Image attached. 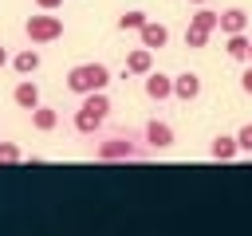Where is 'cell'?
Masks as SVG:
<instances>
[{"mask_svg": "<svg viewBox=\"0 0 252 236\" xmlns=\"http://www.w3.org/2000/svg\"><path fill=\"white\" fill-rule=\"evenodd\" d=\"M217 16H220V12H213L209 4H197V12L189 16V24H193V28H205V31H217Z\"/></svg>", "mask_w": 252, "mask_h": 236, "instance_id": "cell-15", "label": "cell"}, {"mask_svg": "<svg viewBox=\"0 0 252 236\" xmlns=\"http://www.w3.org/2000/svg\"><path fill=\"white\" fill-rule=\"evenodd\" d=\"M16 161H24V149L16 142H0V165H16Z\"/></svg>", "mask_w": 252, "mask_h": 236, "instance_id": "cell-18", "label": "cell"}, {"mask_svg": "<svg viewBox=\"0 0 252 236\" xmlns=\"http://www.w3.org/2000/svg\"><path fill=\"white\" fill-rule=\"evenodd\" d=\"M248 63H252V39H248Z\"/></svg>", "mask_w": 252, "mask_h": 236, "instance_id": "cell-23", "label": "cell"}, {"mask_svg": "<svg viewBox=\"0 0 252 236\" xmlns=\"http://www.w3.org/2000/svg\"><path fill=\"white\" fill-rule=\"evenodd\" d=\"M146 71H154V51L138 43V47L126 55V75H146Z\"/></svg>", "mask_w": 252, "mask_h": 236, "instance_id": "cell-10", "label": "cell"}, {"mask_svg": "<svg viewBox=\"0 0 252 236\" xmlns=\"http://www.w3.org/2000/svg\"><path fill=\"white\" fill-rule=\"evenodd\" d=\"M94 157L98 161H134V157H142V149L134 146L130 134H110L94 146Z\"/></svg>", "mask_w": 252, "mask_h": 236, "instance_id": "cell-3", "label": "cell"}, {"mask_svg": "<svg viewBox=\"0 0 252 236\" xmlns=\"http://www.w3.org/2000/svg\"><path fill=\"white\" fill-rule=\"evenodd\" d=\"M209 39H213V31H205V28H193V24L185 28V47H205Z\"/></svg>", "mask_w": 252, "mask_h": 236, "instance_id": "cell-17", "label": "cell"}, {"mask_svg": "<svg viewBox=\"0 0 252 236\" xmlns=\"http://www.w3.org/2000/svg\"><path fill=\"white\" fill-rule=\"evenodd\" d=\"M110 87V71H106V63H75L71 71H67V90L71 94H91V90H106Z\"/></svg>", "mask_w": 252, "mask_h": 236, "instance_id": "cell-1", "label": "cell"}, {"mask_svg": "<svg viewBox=\"0 0 252 236\" xmlns=\"http://www.w3.org/2000/svg\"><path fill=\"white\" fill-rule=\"evenodd\" d=\"M240 90H244V94H252V63L240 71Z\"/></svg>", "mask_w": 252, "mask_h": 236, "instance_id": "cell-20", "label": "cell"}, {"mask_svg": "<svg viewBox=\"0 0 252 236\" xmlns=\"http://www.w3.org/2000/svg\"><path fill=\"white\" fill-rule=\"evenodd\" d=\"M24 35H28L32 43H55V39H63V20L51 16V12L28 16V20H24Z\"/></svg>", "mask_w": 252, "mask_h": 236, "instance_id": "cell-2", "label": "cell"}, {"mask_svg": "<svg viewBox=\"0 0 252 236\" xmlns=\"http://www.w3.org/2000/svg\"><path fill=\"white\" fill-rule=\"evenodd\" d=\"M189 4H193V8H197V4H209V0H189Z\"/></svg>", "mask_w": 252, "mask_h": 236, "instance_id": "cell-24", "label": "cell"}, {"mask_svg": "<svg viewBox=\"0 0 252 236\" xmlns=\"http://www.w3.org/2000/svg\"><path fill=\"white\" fill-rule=\"evenodd\" d=\"M240 149H236V134H217L213 146H209V157L213 161H232Z\"/></svg>", "mask_w": 252, "mask_h": 236, "instance_id": "cell-12", "label": "cell"}, {"mask_svg": "<svg viewBox=\"0 0 252 236\" xmlns=\"http://www.w3.org/2000/svg\"><path fill=\"white\" fill-rule=\"evenodd\" d=\"M138 43H142V47H150V51H161V47L169 43V28H165V24H158V20H146V24L138 28Z\"/></svg>", "mask_w": 252, "mask_h": 236, "instance_id": "cell-6", "label": "cell"}, {"mask_svg": "<svg viewBox=\"0 0 252 236\" xmlns=\"http://www.w3.org/2000/svg\"><path fill=\"white\" fill-rule=\"evenodd\" d=\"M8 63H12L16 75H32V71H39V51H35V47H20Z\"/></svg>", "mask_w": 252, "mask_h": 236, "instance_id": "cell-13", "label": "cell"}, {"mask_svg": "<svg viewBox=\"0 0 252 236\" xmlns=\"http://www.w3.org/2000/svg\"><path fill=\"white\" fill-rule=\"evenodd\" d=\"M224 51H228V59H236V63H248V31L224 35Z\"/></svg>", "mask_w": 252, "mask_h": 236, "instance_id": "cell-14", "label": "cell"}, {"mask_svg": "<svg viewBox=\"0 0 252 236\" xmlns=\"http://www.w3.org/2000/svg\"><path fill=\"white\" fill-rule=\"evenodd\" d=\"M142 138H146L150 149H169V146H173V126L161 122V118H150V122L142 126Z\"/></svg>", "mask_w": 252, "mask_h": 236, "instance_id": "cell-5", "label": "cell"}, {"mask_svg": "<svg viewBox=\"0 0 252 236\" xmlns=\"http://www.w3.org/2000/svg\"><path fill=\"white\" fill-rule=\"evenodd\" d=\"M28 114H32V126H35L39 134H51V130L59 126V110H55V106H43V102H39V106H32Z\"/></svg>", "mask_w": 252, "mask_h": 236, "instance_id": "cell-11", "label": "cell"}, {"mask_svg": "<svg viewBox=\"0 0 252 236\" xmlns=\"http://www.w3.org/2000/svg\"><path fill=\"white\" fill-rule=\"evenodd\" d=\"M217 31L220 35H236V31H248V12L244 8H224L220 16H217Z\"/></svg>", "mask_w": 252, "mask_h": 236, "instance_id": "cell-7", "label": "cell"}, {"mask_svg": "<svg viewBox=\"0 0 252 236\" xmlns=\"http://www.w3.org/2000/svg\"><path fill=\"white\" fill-rule=\"evenodd\" d=\"M146 20H150L146 12H122V16H118V31H138Z\"/></svg>", "mask_w": 252, "mask_h": 236, "instance_id": "cell-16", "label": "cell"}, {"mask_svg": "<svg viewBox=\"0 0 252 236\" xmlns=\"http://www.w3.org/2000/svg\"><path fill=\"white\" fill-rule=\"evenodd\" d=\"M236 149H240V153H252V122H244V126L236 130Z\"/></svg>", "mask_w": 252, "mask_h": 236, "instance_id": "cell-19", "label": "cell"}, {"mask_svg": "<svg viewBox=\"0 0 252 236\" xmlns=\"http://www.w3.org/2000/svg\"><path fill=\"white\" fill-rule=\"evenodd\" d=\"M197 94H201V75H197V71H181V75H173V98L193 102Z\"/></svg>", "mask_w": 252, "mask_h": 236, "instance_id": "cell-8", "label": "cell"}, {"mask_svg": "<svg viewBox=\"0 0 252 236\" xmlns=\"http://www.w3.org/2000/svg\"><path fill=\"white\" fill-rule=\"evenodd\" d=\"M59 4H63V0H35V8H39V12H55Z\"/></svg>", "mask_w": 252, "mask_h": 236, "instance_id": "cell-21", "label": "cell"}, {"mask_svg": "<svg viewBox=\"0 0 252 236\" xmlns=\"http://www.w3.org/2000/svg\"><path fill=\"white\" fill-rule=\"evenodd\" d=\"M12 102H16L20 110H32V106H39V87H35L32 79H20V83L12 87Z\"/></svg>", "mask_w": 252, "mask_h": 236, "instance_id": "cell-9", "label": "cell"}, {"mask_svg": "<svg viewBox=\"0 0 252 236\" xmlns=\"http://www.w3.org/2000/svg\"><path fill=\"white\" fill-rule=\"evenodd\" d=\"M142 90H146L150 102H165V98H173V75L146 71V75H142Z\"/></svg>", "mask_w": 252, "mask_h": 236, "instance_id": "cell-4", "label": "cell"}, {"mask_svg": "<svg viewBox=\"0 0 252 236\" xmlns=\"http://www.w3.org/2000/svg\"><path fill=\"white\" fill-rule=\"evenodd\" d=\"M8 59H12V55H8V47L0 43V67H8Z\"/></svg>", "mask_w": 252, "mask_h": 236, "instance_id": "cell-22", "label": "cell"}]
</instances>
